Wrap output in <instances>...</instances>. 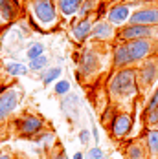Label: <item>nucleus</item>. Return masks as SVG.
Returning a JSON list of instances; mask_svg holds the SVG:
<instances>
[{
  "label": "nucleus",
  "instance_id": "nucleus-23",
  "mask_svg": "<svg viewBox=\"0 0 158 159\" xmlns=\"http://www.w3.org/2000/svg\"><path fill=\"white\" fill-rule=\"evenodd\" d=\"M44 44L42 42H33L32 46L28 48L26 51V57H28V61H33V59H37V57H41V55H44Z\"/></svg>",
  "mask_w": 158,
  "mask_h": 159
},
{
  "label": "nucleus",
  "instance_id": "nucleus-33",
  "mask_svg": "<svg viewBox=\"0 0 158 159\" xmlns=\"http://www.w3.org/2000/svg\"><path fill=\"white\" fill-rule=\"evenodd\" d=\"M72 159H83V154H81V152H76V154H74V157Z\"/></svg>",
  "mask_w": 158,
  "mask_h": 159
},
{
  "label": "nucleus",
  "instance_id": "nucleus-28",
  "mask_svg": "<svg viewBox=\"0 0 158 159\" xmlns=\"http://www.w3.org/2000/svg\"><path fill=\"white\" fill-rule=\"evenodd\" d=\"M85 159H105L103 157V150L99 146H92L88 148V152L85 154Z\"/></svg>",
  "mask_w": 158,
  "mask_h": 159
},
{
  "label": "nucleus",
  "instance_id": "nucleus-6",
  "mask_svg": "<svg viewBox=\"0 0 158 159\" xmlns=\"http://www.w3.org/2000/svg\"><path fill=\"white\" fill-rule=\"evenodd\" d=\"M79 70L85 77H94L101 70V53L96 48H86L81 55V64Z\"/></svg>",
  "mask_w": 158,
  "mask_h": 159
},
{
  "label": "nucleus",
  "instance_id": "nucleus-16",
  "mask_svg": "<svg viewBox=\"0 0 158 159\" xmlns=\"http://www.w3.org/2000/svg\"><path fill=\"white\" fill-rule=\"evenodd\" d=\"M0 13L6 22H13L20 15V7L17 0H0Z\"/></svg>",
  "mask_w": 158,
  "mask_h": 159
},
{
  "label": "nucleus",
  "instance_id": "nucleus-12",
  "mask_svg": "<svg viewBox=\"0 0 158 159\" xmlns=\"http://www.w3.org/2000/svg\"><path fill=\"white\" fill-rule=\"evenodd\" d=\"M131 15H132V9L129 6H125L123 2H118V4L111 6V9L107 11V20L111 22L112 26H120L121 28V26L129 24Z\"/></svg>",
  "mask_w": 158,
  "mask_h": 159
},
{
  "label": "nucleus",
  "instance_id": "nucleus-31",
  "mask_svg": "<svg viewBox=\"0 0 158 159\" xmlns=\"http://www.w3.org/2000/svg\"><path fill=\"white\" fill-rule=\"evenodd\" d=\"M0 159H15V156L11 152H7V150H2L0 152Z\"/></svg>",
  "mask_w": 158,
  "mask_h": 159
},
{
  "label": "nucleus",
  "instance_id": "nucleus-11",
  "mask_svg": "<svg viewBox=\"0 0 158 159\" xmlns=\"http://www.w3.org/2000/svg\"><path fill=\"white\" fill-rule=\"evenodd\" d=\"M116 26H112L111 22L105 18V20H97L92 28V35L90 39L96 42H109V40H116Z\"/></svg>",
  "mask_w": 158,
  "mask_h": 159
},
{
  "label": "nucleus",
  "instance_id": "nucleus-3",
  "mask_svg": "<svg viewBox=\"0 0 158 159\" xmlns=\"http://www.w3.org/2000/svg\"><path fill=\"white\" fill-rule=\"evenodd\" d=\"M32 6V13L35 20L42 26V28H50L57 24V2L55 0H30Z\"/></svg>",
  "mask_w": 158,
  "mask_h": 159
},
{
  "label": "nucleus",
  "instance_id": "nucleus-17",
  "mask_svg": "<svg viewBox=\"0 0 158 159\" xmlns=\"http://www.w3.org/2000/svg\"><path fill=\"white\" fill-rule=\"evenodd\" d=\"M57 2V9H59V13L63 16H72L76 15L79 11V7L83 6V2L85 0H55Z\"/></svg>",
  "mask_w": 158,
  "mask_h": 159
},
{
  "label": "nucleus",
  "instance_id": "nucleus-5",
  "mask_svg": "<svg viewBox=\"0 0 158 159\" xmlns=\"http://www.w3.org/2000/svg\"><path fill=\"white\" fill-rule=\"evenodd\" d=\"M17 130L22 137H35L46 132V121L42 115H24L17 119Z\"/></svg>",
  "mask_w": 158,
  "mask_h": 159
},
{
  "label": "nucleus",
  "instance_id": "nucleus-22",
  "mask_svg": "<svg viewBox=\"0 0 158 159\" xmlns=\"http://www.w3.org/2000/svg\"><path fill=\"white\" fill-rule=\"evenodd\" d=\"M125 6H129L132 11L134 9H142V7H149V6H158V0H121Z\"/></svg>",
  "mask_w": 158,
  "mask_h": 159
},
{
  "label": "nucleus",
  "instance_id": "nucleus-19",
  "mask_svg": "<svg viewBox=\"0 0 158 159\" xmlns=\"http://www.w3.org/2000/svg\"><path fill=\"white\" fill-rule=\"evenodd\" d=\"M59 77H61V68H59V66L46 68V70H42V71H41V80H42V84H44V86L52 84L53 80H57Z\"/></svg>",
  "mask_w": 158,
  "mask_h": 159
},
{
  "label": "nucleus",
  "instance_id": "nucleus-30",
  "mask_svg": "<svg viewBox=\"0 0 158 159\" xmlns=\"http://www.w3.org/2000/svg\"><path fill=\"white\" fill-rule=\"evenodd\" d=\"M79 141L83 144H88V141H90V134H88V130H81L79 132Z\"/></svg>",
  "mask_w": 158,
  "mask_h": 159
},
{
  "label": "nucleus",
  "instance_id": "nucleus-26",
  "mask_svg": "<svg viewBox=\"0 0 158 159\" xmlns=\"http://www.w3.org/2000/svg\"><path fill=\"white\" fill-rule=\"evenodd\" d=\"M53 92L57 95H68L70 93V82L68 80H57L53 84Z\"/></svg>",
  "mask_w": 158,
  "mask_h": 159
},
{
  "label": "nucleus",
  "instance_id": "nucleus-8",
  "mask_svg": "<svg viewBox=\"0 0 158 159\" xmlns=\"http://www.w3.org/2000/svg\"><path fill=\"white\" fill-rule=\"evenodd\" d=\"M158 77V57H153L138 66V84L143 90L151 88Z\"/></svg>",
  "mask_w": 158,
  "mask_h": 159
},
{
  "label": "nucleus",
  "instance_id": "nucleus-24",
  "mask_svg": "<svg viewBox=\"0 0 158 159\" xmlns=\"http://www.w3.org/2000/svg\"><path fill=\"white\" fill-rule=\"evenodd\" d=\"M96 4H97V0H85V2H83V6L79 7V11H77L79 18H86L90 13H94Z\"/></svg>",
  "mask_w": 158,
  "mask_h": 159
},
{
  "label": "nucleus",
  "instance_id": "nucleus-10",
  "mask_svg": "<svg viewBox=\"0 0 158 159\" xmlns=\"http://www.w3.org/2000/svg\"><path fill=\"white\" fill-rule=\"evenodd\" d=\"M129 24H142V26H158V6H149L142 9H134L129 18Z\"/></svg>",
  "mask_w": 158,
  "mask_h": 159
},
{
  "label": "nucleus",
  "instance_id": "nucleus-15",
  "mask_svg": "<svg viewBox=\"0 0 158 159\" xmlns=\"http://www.w3.org/2000/svg\"><path fill=\"white\" fill-rule=\"evenodd\" d=\"M92 28H94V22L92 18H79L76 22V26L72 28V37L77 40V42H85L90 35H92Z\"/></svg>",
  "mask_w": 158,
  "mask_h": 159
},
{
  "label": "nucleus",
  "instance_id": "nucleus-21",
  "mask_svg": "<svg viewBox=\"0 0 158 159\" xmlns=\"http://www.w3.org/2000/svg\"><path fill=\"white\" fill-rule=\"evenodd\" d=\"M48 62H50V57L48 55H41V57H37V59H33V61H30V64H28V68L32 70V71H42V70H46Z\"/></svg>",
  "mask_w": 158,
  "mask_h": 159
},
{
  "label": "nucleus",
  "instance_id": "nucleus-4",
  "mask_svg": "<svg viewBox=\"0 0 158 159\" xmlns=\"http://www.w3.org/2000/svg\"><path fill=\"white\" fill-rule=\"evenodd\" d=\"M158 26H142V24H125L118 30L116 42H131L138 39H156Z\"/></svg>",
  "mask_w": 158,
  "mask_h": 159
},
{
  "label": "nucleus",
  "instance_id": "nucleus-29",
  "mask_svg": "<svg viewBox=\"0 0 158 159\" xmlns=\"http://www.w3.org/2000/svg\"><path fill=\"white\" fill-rule=\"evenodd\" d=\"M50 159H68V156H66V152H64L61 146H53V148H52V156H50Z\"/></svg>",
  "mask_w": 158,
  "mask_h": 159
},
{
  "label": "nucleus",
  "instance_id": "nucleus-2",
  "mask_svg": "<svg viewBox=\"0 0 158 159\" xmlns=\"http://www.w3.org/2000/svg\"><path fill=\"white\" fill-rule=\"evenodd\" d=\"M131 61L134 66H140L142 62L158 57V40L156 39H138V40H131L125 42Z\"/></svg>",
  "mask_w": 158,
  "mask_h": 159
},
{
  "label": "nucleus",
  "instance_id": "nucleus-13",
  "mask_svg": "<svg viewBox=\"0 0 158 159\" xmlns=\"http://www.w3.org/2000/svg\"><path fill=\"white\" fill-rule=\"evenodd\" d=\"M129 66H134L131 61V55H129V49H127L125 42H118L114 48H112V68L114 70H123Z\"/></svg>",
  "mask_w": 158,
  "mask_h": 159
},
{
  "label": "nucleus",
  "instance_id": "nucleus-14",
  "mask_svg": "<svg viewBox=\"0 0 158 159\" xmlns=\"http://www.w3.org/2000/svg\"><path fill=\"white\" fill-rule=\"evenodd\" d=\"M147 159H158V128H145L142 135Z\"/></svg>",
  "mask_w": 158,
  "mask_h": 159
},
{
  "label": "nucleus",
  "instance_id": "nucleus-32",
  "mask_svg": "<svg viewBox=\"0 0 158 159\" xmlns=\"http://www.w3.org/2000/svg\"><path fill=\"white\" fill-rule=\"evenodd\" d=\"M6 24H7V22L4 20V16H2V13H0V31L4 30V26H6Z\"/></svg>",
  "mask_w": 158,
  "mask_h": 159
},
{
  "label": "nucleus",
  "instance_id": "nucleus-1",
  "mask_svg": "<svg viewBox=\"0 0 158 159\" xmlns=\"http://www.w3.org/2000/svg\"><path fill=\"white\" fill-rule=\"evenodd\" d=\"M140 84H138V68L129 66L123 70H116V73L109 79V93L114 99L125 101L138 93Z\"/></svg>",
  "mask_w": 158,
  "mask_h": 159
},
{
  "label": "nucleus",
  "instance_id": "nucleus-27",
  "mask_svg": "<svg viewBox=\"0 0 158 159\" xmlns=\"http://www.w3.org/2000/svg\"><path fill=\"white\" fill-rule=\"evenodd\" d=\"M158 108V86L156 90L153 92V95L149 97V101H147V104H145V108H143V113H147V111H153Z\"/></svg>",
  "mask_w": 158,
  "mask_h": 159
},
{
  "label": "nucleus",
  "instance_id": "nucleus-9",
  "mask_svg": "<svg viewBox=\"0 0 158 159\" xmlns=\"http://www.w3.org/2000/svg\"><path fill=\"white\" fill-rule=\"evenodd\" d=\"M17 104H18V92L15 88L4 90L0 93V125H4L9 119V115L15 111Z\"/></svg>",
  "mask_w": 158,
  "mask_h": 159
},
{
  "label": "nucleus",
  "instance_id": "nucleus-25",
  "mask_svg": "<svg viewBox=\"0 0 158 159\" xmlns=\"http://www.w3.org/2000/svg\"><path fill=\"white\" fill-rule=\"evenodd\" d=\"M143 123H145V128H158V108L143 113Z\"/></svg>",
  "mask_w": 158,
  "mask_h": 159
},
{
  "label": "nucleus",
  "instance_id": "nucleus-18",
  "mask_svg": "<svg viewBox=\"0 0 158 159\" xmlns=\"http://www.w3.org/2000/svg\"><path fill=\"white\" fill-rule=\"evenodd\" d=\"M125 157L127 159H147V152L143 146L142 137L138 141H131L125 148Z\"/></svg>",
  "mask_w": 158,
  "mask_h": 159
},
{
  "label": "nucleus",
  "instance_id": "nucleus-20",
  "mask_svg": "<svg viewBox=\"0 0 158 159\" xmlns=\"http://www.w3.org/2000/svg\"><path fill=\"white\" fill-rule=\"evenodd\" d=\"M28 66L26 64H20V62H9L6 66V73L11 75V77H17V75H26L28 73Z\"/></svg>",
  "mask_w": 158,
  "mask_h": 159
},
{
  "label": "nucleus",
  "instance_id": "nucleus-7",
  "mask_svg": "<svg viewBox=\"0 0 158 159\" xmlns=\"http://www.w3.org/2000/svg\"><path fill=\"white\" fill-rule=\"evenodd\" d=\"M131 130H132V115H131L129 111H120V113H116L114 119H112V123H111V126H109L111 137L118 139V141L125 139L127 135L131 134Z\"/></svg>",
  "mask_w": 158,
  "mask_h": 159
}]
</instances>
